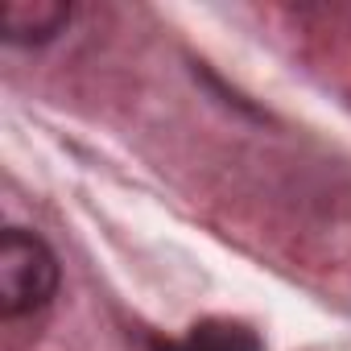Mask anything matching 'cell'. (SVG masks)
Masks as SVG:
<instances>
[{
    "label": "cell",
    "instance_id": "obj_1",
    "mask_svg": "<svg viewBox=\"0 0 351 351\" xmlns=\"http://www.w3.org/2000/svg\"><path fill=\"white\" fill-rule=\"evenodd\" d=\"M58 289V261L42 236L9 228L0 236V314H34Z\"/></svg>",
    "mask_w": 351,
    "mask_h": 351
},
{
    "label": "cell",
    "instance_id": "obj_2",
    "mask_svg": "<svg viewBox=\"0 0 351 351\" xmlns=\"http://www.w3.org/2000/svg\"><path fill=\"white\" fill-rule=\"evenodd\" d=\"M71 5L62 0H0V38L13 46H38L62 34Z\"/></svg>",
    "mask_w": 351,
    "mask_h": 351
},
{
    "label": "cell",
    "instance_id": "obj_3",
    "mask_svg": "<svg viewBox=\"0 0 351 351\" xmlns=\"http://www.w3.org/2000/svg\"><path fill=\"white\" fill-rule=\"evenodd\" d=\"M186 351H265L256 330H248L244 322L232 318H207L191 330V347Z\"/></svg>",
    "mask_w": 351,
    "mask_h": 351
}]
</instances>
